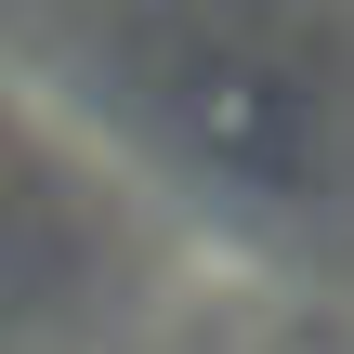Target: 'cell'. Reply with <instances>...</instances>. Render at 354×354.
Masks as SVG:
<instances>
[{
    "mask_svg": "<svg viewBox=\"0 0 354 354\" xmlns=\"http://www.w3.org/2000/svg\"><path fill=\"white\" fill-rule=\"evenodd\" d=\"M131 131L276 236H354V53L302 0H92Z\"/></svg>",
    "mask_w": 354,
    "mask_h": 354,
    "instance_id": "6da1fadb",
    "label": "cell"
},
{
    "mask_svg": "<svg viewBox=\"0 0 354 354\" xmlns=\"http://www.w3.org/2000/svg\"><path fill=\"white\" fill-rule=\"evenodd\" d=\"M79 276H92V223L66 210V184H53L39 158L0 145V328L79 302Z\"/></svg>",
    "mask_w": 354,
    "mask_h": 354,
    "instance_id": "7a4b0ae2",
    "label": "cell"
}]
</instances>
